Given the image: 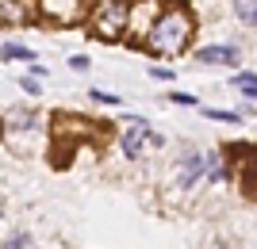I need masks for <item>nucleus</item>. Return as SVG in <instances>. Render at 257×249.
Wrapping results in <instances>:
<instances>
[{"instance_id": "a211bd4d", "label": "nucleus", "mask_w": 257, "mask_h": 249, "mask_svg": "<svg viewBox=\"0 0 257 249\" xmlns=\"http://www.w3.org/2000/svg\"><path fill=\"white\" fill-rule=\"evenodd\" d=\"M69 69H73V73H88V69H92V58L88 54H73L69 58Z\"/></svg>"}, {"instance_id": "9d476101", "label": "nucleus", "mask_w": 257, "mask_h": 249, "mask_svg": "<svg viewBox=\"0 0 257 249\" xmlns=\"http://www.w3.org/2000/svg\"><path fill=\"white\" fill-rule=\"evenodd\" d=\"M39 127H43L39 111H12L8 119H4V130H12V134H35Z\"/></svg>"}, {"instance_id": "f257e3e1", "label": "nucleus", "mask_w": 257, "mask_h": 249, "mask_svg": "<svg viewBox=\"0 0 257 249\" xmlns=\"http://www.w3.org/2000/svg\"><path fill=\"white\" fill-rule=\"evenodd\" d=\"M196 39V16L192 8L184 4V0H169V4H161L158 16H154L150 31L142 39L139 50L154 58H181Z\"/></svg>"}, {"instance_id": "1a4fd4ad", "label": "nucleus", "mask_w": 257, "mask_h": 249, "mask_svg": "<svg viewBox=\"0 0 257 249\" xmlns=\"http://www.w3.org/2000/svg\"><path fill=\"white\" fill-rule=\"evenodd\" d=\"M39 20L35 0H0V23H27Z\"/></svg>"}, {"instance_id": "ddd939ff", "label": "nucleus", "mask_w": 257, "mask_h": 249, "mask_svg": "<svg viewBox=\"0 0 257 249\" xmlns=\"http://www.w3.org/2000/svg\"><path fill=\"white\" fill-rule=\"evenodd\" d=\"M234 16L246 27H257V0H234Z\"/></svg>"}, {"instance_id": "6ab92c4d", "label": "nucleus", "mask_w": 257, "mask_h": 249, "mask_svg": "<svg viewBox=\"0 0 257 249\" xmlns=\"http://www.w3.org/2000/svg\"><path fill=\"white\" fill-rule=\"evenodd\" d=\"M169 100H173V104H184V108H196V104H200L192 92H169Z\"/></svg>"}, {"instance_id": "4be33fe9", "label": "nucleus", "mask_w": 257, "mask_h": 249, "mask_svg": "<svg viewBox=\"0 0 257 249\" xmlns=\"http://www.w3.org/2000/svg\"><path fill=\"white\" fill-rule=\"evenodd\" d=\"M0 134H4V119H0Z\"/></svg>"}, {"instance_id": "f8f14e48", "label": "nucleus", "mask_w": 257, "mask_h": 249, "mask_svg": "<svg viewBox=\"0 0 257 249\" xmlns=\"http://www.w3.org/2000/svg\"><path fill=\"white\" fill-rule=\"evenodd\" d=\"M234 88H238L246 100H257V73H249V69H238V73H234Z\"/></svg>"}, {"instance_id": "aec40b11", "label": "nucleus", "mask_w": 257, "mask_h": 249, "mask_svg": "<svg viewBox=\"0 0 257 249\" xmlns=\"http://www.w3.org/2000/svg\"><path fill=\"white\" fill-rule=\"evenodd\" d=\"M150 77L154 81H173V69L169 65H150Z\"/></svg>"}, {"instance_id": "412c9836", "label": "nucleus", "mask_w": 257, "mask_h": 249, "mask_svg": "<svg viewBox=\"0 0 257 249\" xmlns=\"http://www.w3.org/2000/svg\"><path fill=\"white\" fill-rule=\"evenodd\" d=\"M27 73H31V77H39V81H43V77H46V65L39 62V58H35V62H27Z\"/></svg>"}, {"instance_id": "423d86ee", "label": "nucleus", "mask_w": 257, "mask_h": 249, "mask_svg": "<svg viewBox=\"0 0 257 249\" xmlns=\"http://www.w3.org/2000/svg\"><path fill=\"white\" fill-rule=\"evenodd\" d=\"M154 16H158V0H131V4H127V39H123V43L142 46V39H146V31H150Z\"/></svg>"}, {"instance_id": "0eeeda50", "label": "nucleus", "mask_w": 257, "mask_h": 249, "mask_svg": "<svg viewBox=\"0 0 257 249\" xmlns=\"http://www.w3.org/2000/svg\"><path fill=\"white\" fill-rule=\"evenodd\" d=\"M196 62L200 65H226V69H238L242 65V50L234 43H211L196 50Z\"/></svg>"}, {"instance_id": "7ed1b4c3", "label": "nucleus", "mask_w": 257, "mask_h": 249, "mask_svg": "<svg viewBox=\"0 0 257 249\" xmlns=\"http://www.w3.org/2000/svg\"><path fill=\"white\" fill-rule=\"evenodd\" d=\"M96 0H35V12L43 23H54V27H77V23L88 20V8Z\"/></svg>"}, {"instance_id": "f03ea898", "label": "nucleus", "mask_w": 257, "mask_h": 249, "mask_svg": "<svg viewBox=\"0 0 257 249\" xmlns=\"http://www.w3.org/2000/svg\"><path fill=\"white\" fill-rule=\"evenodd\" d=\"M127 4L131 0H96L88 8V35L104 43H123L127 39Z\"/></svg>"}, {"instance_id": "5701e85b", "label": "nucleus", "mask_w": 257, "mask_h": 249, "mask_svg": "<svg viewBox=\"0 0 257 249\" xmlns=\"http://www.w3.org/2000/svg\"><path fill=\"white\" fill-rule=\"evenodd\" d=\"M215 249H230V245H215Z\"/></svg>"}, {"instance_id": "20e7f679", "label": "nucleus", "mask_w": 257, "mask_h": 249, "mask_svg": "<svg viewBox=\"0 0 257 249\" xmlns=\"http://www.w3.org/2000/svg\"><path fill=\"white\" fill-rule=\"evenodd\" d=\"M146 146H165V138H161V134H158L146 119L131 115V119H127V130L119 134V153H123L127 161H139L142 153H146Z\"/></svg>"}, {"instance_id": "f3484780", "label": "nucleus", "mask_w": 257, "mask_h": 249, "mask_svg": "<svg viewBox=\"0 0 257 249\" xmlns=\"http://www.w3.org/2000/svg\"><path fill=\"white\" fill-rule=\"evenodd\" d=\"M20 92H27V96H43V85H39V77H20Z\"/></svg>"}, {"instance_id": "6e6552de", "label": "nucleus", "mask_w": 257, "mask_h": 249, "mask_svg": "<svg viewBox=\"0 0 257 249\" xmlns=\"http://www.w3.org/2000/svg\"><path fill=\"white\" fill-rule=\"evenodd\" d=\"M230 176H234V169L226 165V153L204 150V180H211V184H226Z\"/></svg>"}, {"instance_id": "39448f33", "label": "nucleus", "mask_w": 257, "mask_h": 249, "mask_svg": "<svg viewBox=\"0 0 257 249\" xmlns=\"http://www.w3.org/2000/svg\"><path fill=\"white\" fill-rule=\"evenodd\" d=\"M200 180H204V150L184 146L177 165H173V184L181 188V192H188V188H196Z\"/></svg>"}, {"instance_id": "2eb2a0df", "label": "nucleus", "mask_w": 257, "mask_h": 249, "mask_svg": "<svg viewBox=\"0 0 257 249\" xmlns=\"http://www.w3.org/2000/svg\"><path fill=\"white\" fill-rule=\"evenodd\" d=\"M204 119L207 123H230V127H234V123H242V115H238V111H226V108H204Z\"/></svg>"}, {"instance_id": "dca6fc26", "label": "nucleus", "mask_w": 257, "mask_h": 249, "mask_svg": "<svg viewBox=\"0 0 257 249\" xmlns=\"http://www.w3.org/2000/svg\"><path fill=\"white\" fill-rule=\"evenodd\" d=\"M0 249H31V234H12L0 241Z\"/></svg>"}, {"instance_id": "9b49d317", "label": "nucleus", "mask_w": 257, "mask_h": 249, "mask_svg": "<svg viewBox=\"0 0 257 249\" xmlns=\"http://www.w3.org/2000/svg\"><path fill=\"white\" fill-rule=\"evenodd\" d=\"M35 50L27 43H16V39H8V43L0 46V62H35Z\"/></svg>"}, {"instance_id": "4468645a", "label": "nucleus", "mask_w": 257, "mask_h": 249, "mask_svg": "<svg viewBox=\"0 0 257 249\" xmlns=\"http://www.w3.org/2000/svg\"><path fill=\"white\" fill-rule=\"evenodd\" d=\"M88 100H92V104H104V108H123V96H119V92H107V88H88Z\"/></svg>"}]
</instances>
